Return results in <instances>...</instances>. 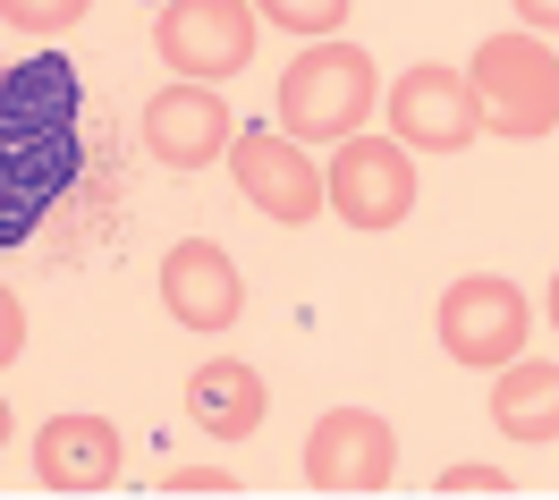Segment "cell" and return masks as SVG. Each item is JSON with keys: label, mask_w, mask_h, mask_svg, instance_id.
Segmentation results:
<instances>
[{"label": "cell", "mask_w": 559, "mask_h": 500, "mask_svg": "<svg viewBox=\"0 0 559 500\" xmlns=\"http://www.w3.org/2000/svg\"><path fill=\"white\" fill-rule=\"evenodd\" d=\"M238 144V119H229V103L212 94V85H162L153 103H144V153L162 162V170H204V162H221Z\"/></svg>", "instance_id": "9c48e42d"}, {"label": "cell", "mask_w": 559, "mask_h": 500, "mask_svg": "<svg viewBox=\"0 0 559 500\" xmlns=\"http://www.w3.org/2000/svg\"><path fill=\"white\" fill-rule=\"evenodd\" d=\"M551 322H559V272H551Z\"/></svg>", "instance_id": "ffe728a7"}, {"label": "cell", "mask_w": 559, "mask_h": 500, "mask_svg": "<svg viewBox=\"0 0 559 500\" xmlns=\"http://www.w3.org/2000/svg\"><path fill=\"white\" fill-rule=\"evenodd\" d=\"M85 9H94V0H0V17H9L17 35H69Z\"/></svg>", "instance_id": "9a60e30c"}, {"label": "cell", "mask_w": 559, "mask_h": 500, "mask_svg": "<svg viewBox=\"0 0 559 500\" xmlns=\"http://www.w3.org/2000/svg\"><path fill=\"white\" fill-rule=\"evenodd\" d=\"M390 136L407 153H457V144L484 136V110H475V85L441 60H416V69L390 85Z\"/></svg>", "instance_id": "8992f818"}, {"label": "cell", "mask_w": 559, "mask_h": 500, "mask_svg": "<svg viewBox=\"0 0 559 500\" xmlns=\"http://www.w3.org/2000/svg\"><path fill=\"white\" fill-rule=\"evenodd\" d=\"M466 69H475L466 85H475V110H484L491 136L534 144L559 128V51L543 35H525V26L518 35H491Z\"/></svg>", "instance_id": "6da1fadb"}, {"label": "cell", "mask_w": 559, "mask_h": 500, "mask_svg": "<svg viewBox=\"0 0 559 500\" xmlns=\"http://www.w3.org/2000/svg\"><path fill=\"white\" fill-rule=\"evenodd\" d=\"M441 492H491V500H509V475H500V466H450V475H441Z\"/></svg>", "instance_id": "2e32d148"}, {"label": "cell", "mask_w": 559, "mask_h": 500, "mask_svg": "<svg viewBox=\"0 0 559 500\" xmlns=\"http://www.w3.org/2000/svg\"><path fill=\"white\" fill-rule=\"evenodd\" d=\"M162 314L178 331H229L246 314V281H238V263H229L221 238H178L162 254Z\"/></svg>", "instance_id": "30bf717a"}, {"label": "cell", "mask_w": 559, "mask_h": 500, "mask_svg": "<svg viewBox=\"0 0 559 500\" xmlns=\"http://www.w3.org/2000/svg\"><path fill=\"white\" fill-rule=\"evenodd\" d=\"M331 213L348 221V229H399V221L416 213V153L399 136H340L331 153Z\"/></svg>", "instance_id": "277c9868"}, {"label": "cell", "mask_w": 559, "mask_h": 500, "mask_svg": "<svg viewBox=\"0 0 559 500\" xmlns=\"http://www.w3.org/2000/svg\"><path fill=\"white\" fill-rule=\"evenodd\" d=\"M491 425L509 441H559V365L543 357H509L491 382Z\"/></svg>", "instance_id": "4fadbf2b"}, {"label": "cell", "mask_w": 559, "mask_h": 500, "mask_svg": "<svg viewBox=\"0 0 559 500\" xmlns=\"http://www.w3.org/2000/svg\"><path fill=\"white\" fill-rule=\"evenodd\" d=\"M0 331H9V340H0V357L17 365V348H26V314H17V297H9V306H0Z\"/></svg>", "instance_id": "d6986e66"}, {"label": "cell", "mask_w": 559, "mask_h": 500, "mask_svg": "<svg viewBox=\"0 0 559 500\" xmlns=\"http://www.w3.org/2000/svg\"><path fill=\"white\" fill-rule=\"evenodd\" d=\"M272 26H288V35H340V17H348V0H254Z\"/></svg>", "instance_id": "5bb4252c"}, {"label": "cell", "mask_w": 559, "mask_h": 500, "mask_svg": "<svg viewBox=\"0 0 559 500\" xmlns=\"http://www.w3.org/2000/svg\"><path fill=\"white\" fill-rule=\"evenodd\" d=\"M35 475L51 492H110L119 484V425L110 416H51L35 432Z\"/></svg>", "instance_id": "8fae6325"}, {"label": "cell", "mask_w": 559, "mask_h": 500, "mask_svg": "<svg viewBox=\"0 0 559 500\" xmlns=\"http://www.w3.org/2000/svg\"><path fill=\"white\" fill-rule=\"evenodd\" d=\"M229 179H238V195L254 204V213H272V221H314L322 204H331V179H322L314 162H306V144L288 136H246L238 128V144H229Z\"/></svg>", "instance_id": "ba28073f"}, {"label": "cell", "mask_w": 559, "mask_h": 500, "mask_svg": "<svg viewBox=\"0 0 559 500\" xmlns=\"http://www.w3.org/2000/svg\"><path fill=\"white\" fill-rule=\"evenodd\" d=\"M399 475V432L373 407H331L306 432V484L314 492H382Z\"/></svg>", "instance_id": "52a82bcc"}, {"label": "cell", "mask_w": 559, "mask_h": 500, "mask_svg": "<svg viewBox=\"0 0 559 500\" xmlns=\"http://www.w3.org/2000/svg\"><path fill=\"white\" fill-rule=\"evenodd\" d=\"M153 51H162V69L195 76V85L238 76L254 60V9L246 0H170L153 26Z\"/></svg>", "instance_id": "5b68a950"}, {"label": "cell", "mask_w": 559, "mask_h": 500, "mask_svg": "<svg viewBox=\"0 0 559 500\" xmlns=\"http://www.w3.org/2000/svg\"><path fill=\"white\" fill-rule=\"evenodd\" d=\"M162 492H238V475H221V466H178V475H162Z\"/></svg>", "instance_id": "e0dca14e"}, {"label": "cell", "mask_w": 559, "mask_h": 500, "mask_svg": "<svg viewBox=\"0 0 559 500\" xmlns=\"http://www.w3.org/2000/svg\"><path fill=\"white\" fill-rule=\"evenodd\" d=\"M263 407H272V391H263V373L246 357H212L187 373V416L212 432V441H246V432L263 425Z\"/></svg>", "instance_id": "7c38bea8"}, {"label": "cell", "mask_w": 559, "mask_h": 500, "mask_svg": "<svg viewBox=\"0 0 559 500\" xmlns=\"http://www.w3.org/2000/svg\"><path fill=\"white\" fill-rule=\"evenodd\" d=\"M525 17V35H559V0H509Z\"/></svg>", "instance_id": "ac0fdd59"}, {"label": "cell", "mask_w": 559, "mask_h": 500, "mask_svg": "<svg viewBox=\"0 0 559 500\" xmlns=\"http://www.w3.org/2000/svg\"><path fill=\"white\" fill-rule=\"evenodd\" d=\"M373 94H382V76H373V60H365V43H340L322 35L314 51H297L288 60V76H280V128L306 144V136H356L365 128V110H373Z\"/></svg>", "instance_id": "7a4b0ae2"}, {"label": "cell", "mask_w": 559, "mask_h": 500, "mask_svg": "<svg viewBox=\"0 0 559 500\" xmlns=\"http://www.w3.org/2000/svg\"><path fill=\"white\" fill-rule=\"evenodd\" d=\"M525 288L500 281V272H466V281L441 288V314H432V331H441V348H450L457 365H475V373H500L509 357H525Z\"/></svg>", "instance_id": "3957f363"}]
</instances>
